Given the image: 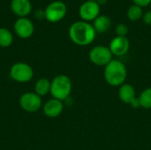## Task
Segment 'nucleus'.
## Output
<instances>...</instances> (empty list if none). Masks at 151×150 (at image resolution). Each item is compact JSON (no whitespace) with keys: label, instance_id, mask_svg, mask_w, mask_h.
Instances as JSON below:
<instances>
[{"label":"nucleus","instance_id":"1","mask_svg":"<svg viewBox=\"0 0 151 150\" xmlns=\"http://www.w3.org/2000/svg\"><path fill=\"white\" fill-rule=\"evenodd\" d=\"M96 32L93 25L86 21H76L69 28L71 41L79 46H87L92 43L96 38Z\"/></svg>","mask_w":151,"mask_h":150},{"label":"nucleus","instance_id":"2","mask_svg":"<svg viewBox=\"0 0 151 150\" xmlns=\"http://www.w3.org/2000/svg\"><path fill=\"white\" fill-rule=\"evenodd\" d=\"M104 77L110 86L120 87L127 80V69L120 60L112 59L106 66H104Z\"/></svg>","mask_w":151,"mask_h":150},{"label":"nucleus","instance_id":"3","mask_svg":"<svg viewBox=\"0 0 151 150\" xmlns=\"http://www.w3.org/2000/svg\"><path fill=\"white\" fill-rule=\"evenodd\" d=\"M72 88L73 85L71 79L65 74H59L51 80L50 94L53 98L63 102L68 99Z\"/></svg>","mask_w":151,"mask_h":150},{"label":"nucleus","instance_id":"4","mask_svg":"<svg viewBox=\"0 0 151 150\" xmlns=\"http://www.w3.org/2000/svg\"><path fill=\"white\" fill-rule=\"evenodd\" d=\"M11 78L19 83H26L30 81L34 77L33 68L27 63L18 62L12 65L10 69Z\"/></svg>","mask_w":151,"mask_h":150},{"label":"nucleus","instance_id":"5","mask_svg":"<svg viewBox=\"0 0 151 150\" xmlns=\"http://www.w3.org/2000/svg\"><path fill=\"white\" fill-rule=\"evenodd\" d=\"M109 47L98 45L92 48L88 53L89 60L92 64L97 66H106L113 58Z\"/></svg>","mask_w":151,"mask_h":150},{"label":"nucleus","instance_id":"6","mask_svg":"<svg viewBox=\"0 0 151 150\" xmlns=\"http://www.w3.org/2000/svg\"><path fill=\"white\" fill-rule=\"evenodd\" d=\"M67 8L65 3L61 1H54L50 3L44 10L45 19L52 23H56L63 19L66 14Z\"/></svg>","mask_w":151,"mask_h":150},{"label":"nucleus","instance_id":"7","mask_svg":"<svg viewBox=\"0 0 151 150\" xmlns=\"http://www.w3.org/2000/svg\"><path fill=\"white\" fill-rule=\"evenodd\" d=\"M19 105L27 112H35L42 107V97L35 92H26L19 98Z\"/></svg>","mask_w":151,"mask_h":150},{"label":"nucleus","instance_id":"8","mask_svg":"<svg viewBox=\"0 0 151 150\" xmlns=\"http://www.w3.org/2000/svg\"><path fill=\"white\" fill-rule=\"evenodd\" d=\"M15 34L21 39H27L31 37L35 32V26L33 22L27 17L19 18L13 26Z\"/></svg>","mask_w":151,"mask_h":150},{"label":"nucleus","instance_id":"9","mask_svg":"<svg viewBox=\"0 0 151 150\" xmlns=\"http://www.w3.org/2000/svg\"><path fill=\"white\" fill-rule=\"evenodd\" d=\"M99 11L100 5L96 3V1H86L80 6L79 9L80 17L86 22L94 20L99 15Z\"/></svg>","mask_w":151,"mask_h":150},{"label":"nucleus","instance_id":"10","mask_svg":"<svg viewBox=\"0 0 151 150\" xmlns=\"http://www.w3.org/2000/svg\"><path fill=\"white\" fill-rule=\"evenodd\" d=\"M130 43L127 37L116 36L110 42L109 49L113 56L121 57L127 53L129 50Z\"/></svg>","mask_w":151,"mask_h":150},{"label":"nucleus","instance_id":"11","mask_svg":"<svg viewBox=\"0 0 151 150\" xmlns=\"http://www.w3.org/2000/svg\"><path fill=\"white\" fill-rule=\"evenodd\" d=\"M42 110L45 116L49 118H57L62 114L64 111V104L62 101L51 98L45 103Z\"/></svg>","mask_w":151,"mask_h":150},{"label":"nucleus","instance_id":"12","mask_svg":"<svg viewBox=\"0 0 151 150\" xmlns=\"http://www.w3.org/2000/svg\"><path fill=\"white\" fill-rule=\"evenodd\" d=\"M10 6L12 11L19 18L27 17L32 11V4L29 0H12Z\"/></svg>","mask_w":151,"mask_h":150},{"label":"nucleus","instance_id":"13","mask_svg":"<svg viewBox=\"0 0 151 150\" xmlns=\"http://www.w3.org/2000/svg\"><path fill=\"white\" fill-rule=\"evenodd\" d=\"M119 97L122 103L130 104L137 97L135 88L131 84L124 83L119 88Z\"/></svg>","mask_w":151,"mask_h":150},{"label":"nucleus","instance_id":"14","mask_svg":"<svg viewBox=\"0 0 151 150\" xmlns=\"http://www.w3.org/2000/svg\"><path fill=\"white\" fill-rule=\"evenodd\" d=\"M93 27L96 33H105L111 26V20L107 15H98L93 20Z\"/></svg>","mask_w":151,"mask_h":150},{"label":"nucleus","instance_id":"15","mask_svg":"<svg viewBox=\"0 0 151 150\" xmlns=\"http://www.w3.org/2000/svg\"><path fill=\"white\" fill-rule=\"evenodd\" d=\"M51 81L47 78H40L35 85V93L39 96H44L50 93Z\"/></svg>","mask_w":151,"mask_h":150},{"label":"nucleus","instance_id":"16","mask_svg":"<svg viewBox=\"0 0 151 150\" xmlns=\"http://www.w3.org/2000/svg\"><path fill=\"white\" fill-rule=\"evenodd\" d=\"M13 36L12 32L4 27H0V46L7 48L12 44Z\"/></svg>","mask_w":151,"mask_h":150},{"label":"nucleus","instance_id":"17","mask_svg":"<svg viewBox=\"0 0 151 150\" xmlns=\"http://www.w3.org/2000/svg\"><path fill=\"white\" fill-rule=\"evenodd\" d=\"M138 99L142 108L146 110L151 109V87L142 91L138 96Z\"/></svg>","mask_w":151,"mask_h":150},{"label":"nucleus","instance_id":"18","mask_svg":"<svg viewBox=\"0 0 151 150\" xmlns=\"http://www.w3.org/2000/svg\"><path fill=\"white\" fill-rule=\"evenodd\" d=\"M127 18L132 20V21H137L140 19L142 18L143 16V11H142V7L137 5V4H133L131 5L127 12Z\"/></svg>","mask_w":151,"mask_h":150},{"label":"nucleus","instance_id":"19","mask_svg":"<svg viewBox=\"0 0 151 150\" xmlns=\"http://www.w3.org/2000/svg\"><path fill=\"white\" fill-rule=\"evenodd\" d=\"M129 28L128 27L124 24V23H119L117 25L115 28V32L117 36H121V37H127V34H128Z\"/></svg>","mask_w":151,"mask_h":150},{"label":"nucleus","instance_id":"20","mask_svg":"<svg viewBox=\"0 0 151 150\" xmlns=\"http://www.w3.org/2000/svg\"><path fill=\"white\" fill-rule=\"evenodd\" d=\"M142 20L143 22L148 25V26H151V11H146L143 16H142Z\"/></svg>","mask_w":151,"mask_h":150},{"label":"nucleus","instance_id":"21","mask_svg":"<svg viewBox=\"0 0 151 150\" xmlns=\"http://www.w3.org/2000/svg\"><path fill=\"white\" fill-rule=\"evenodd\" d=\"M134 2V4H137L141 7H145L150 4L151 0H133Z\"/></svg>","mask_w":151,"mask_h":150},{"label":"nucleus","instance_id":"22","mask_svg":"<svg viewBox=\"0 0 151 150\" xmlns=\"http://www.w3.org/2000/svg\"><path fill=\"white\" fill-rule=\"evenodd\" d=\"M130 105H131L134 109H138V108H140L141 105H140V102H139L138 97H136V98L130 103Z\"/></svg>","mask_w":151,"mask_h":150},{"label":"nucleus","instance_id":"23","mask_svg":"<svg viewBox=\"0 0 151 150\" xmlns=\"http://www.w3.org/2000/svg\"><path fill=\"white\" fill-rule=\"evenodd\" d=\"M96 3L99 4V5H104L107 3V0H96Z\"/></svg>","mask_w":151,"mask_h":150},{"label":"nucleus","instance_id":"24","mask_svg":"<svg viewBox=\"0 0 151 150\" xmlns=\"http://www.w3.org/2000/svg\"><path fill=\"white\" fill-rule=\"evenodd\" d=\"M87 1H96V0H87Z\"/></svg>","mask_w":151,"mask_h":150},{"label":"nucleus","instance_id":"25","mask_svg":"<svg viewBox=\"0 0 151 150\" xmlns=\"http://www.w3.org/2000/svg\"><path fill=\"white\" fill-rule=\"evenodd\" d=\"M150 5H151V3H150Z\"/></svg>","mask_w":151,"mask_h":150}]
</instances>
